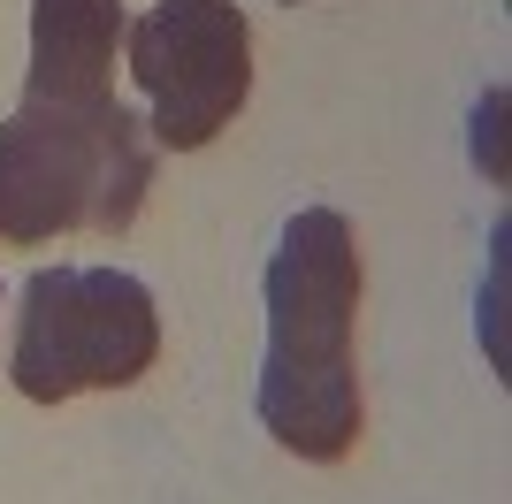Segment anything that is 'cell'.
Listing matches in <instances>:
<instances>
[{
	"mask_svg": "<svg viewBox=\"0 0 512 504\" xmlns=\"http://www.w3.org/2000/svg\"><path fill=\"white\" fill-rule=\"evenodd\" d=\"M153 191V130L107 100H23L0 123V245L130 230Z\"/></svg>",
	"mask_w": 512,
	"mask_h": 504,
	"instance_id": "obj_2",
	"label": "cell"
},
{
	"mask_svg": "<svg viewBox=\"0 0 512 504\" xmlns=\"http://www.w3.org/2000/svg\"><path fill=\"white\" fill-rule=\"evenodd\" d=\"M161 359V314L130 268H39L16 298L8 375L31 405L130 390Z\"/></svg>",
	"mask_w": 512,
	"mask_h": 504,
	"instance_id": "obj_3",
	"label": "cell"
},
{
	"mask_svg": "<svg viewBox=\"0 0 512 504\" xmlns=\"http://www.w3.org/2000/svg\"><path fill=\"white\" fill-rule=\"evenodd\" d=\"M268 359H260V428L314 466H337L360 451L367 405L352 367L360 329V237L329 207H306L283 222L268 275Z\"/></svg>",
	"mask_w": 512,
	"mask_h": 504,
	"instance_id": "obj_1",
	"label": "cell"
},
{
	"mask_svg": "<svg viewBox=\"0 0 512 504\" xmlns=\"http://www.w3.org/2000/svg\"><path fill=\"white\" fill-rule=\"evenodd\" d=\"M123 8L115 0H31V77L23 100H107Z\"/></svg>",
	"mask_w": 512,
	"mask_h": 504,
	"instance_id": "obj_5",
	"label": "cell"
},
{
	"mask_svg": "<svg viewBox=\"0 0 512 504\" xmlns=\"http://www.w3.org/2000/svg\"><path fill=\"white\" fill-rule=\"evenodd\" d=\"M130 84L146 92V130L169 153H199L237 123L253 92V23L230 0H153L123 31Z\"/></svg>",
	"mask_w": 512,
	"mask_h": 504,
	"instance_id": "obj_4",
	"label": "cell"
}]
</instances>
